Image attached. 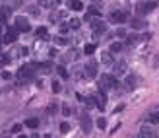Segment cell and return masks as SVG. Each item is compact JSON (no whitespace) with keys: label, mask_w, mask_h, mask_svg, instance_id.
<instances>
[{"label":"cell","mask_w":159,"mask_h":138,"mask_svg":"<svg viewBox=\"0 0 159 138\" xmlns=\"http://www.w3.org/2000/svg\"><path fill=\"white\" fill-rule=\"evenodd\" d=\"M101 16V14H99V10L97 8H88V14H85V20H88V21H91V20H97Z\"/></svg>","instance_id":"d6986e66"},{"label":"cell","mask_w":159,"mask_h":138,"mask_svg":"<svg viewBox=\"0 0 159 138\" xmlns=\"http://www.w3.org/2000/svg\"><path fill=\"white\" fill-rule=\"evenodd\" d=\"M62 14H64V12H53V14L49 16V21H50V24H56V21H60V20H62Z\"/></svg>","instance_id":"cb8c5ba5"},{"label":"cell","mask_w":159,"mask_h":138,"mask_svg":"<svg viewBox=\"0 0 159 138\" xmlns=\"http://www.w3.org/2000/svg\"><path fill=\"white\" fill-rule=\"evenodd\" d=\"M97 127H99L101 130H105V128H107V121H105V117H99V119H97Z\"/></svg>","instance_id":"836d02e7"},{"label":"cell","mask_w":159,"mask_h":138,"mask_svg":"<svg viewBox=\"0 0 159 138\" xmlns=\"http://www.w3.org/2000/svg\"><path fill=\"white\" fill-rule=\"evenodd\" d=\"M4 24H6V14L0 12V25H4Z\"/></svg>","instance_id":"7bdbcfd3"},{"label":"cell","mask_w":159,"mask_h":138,"mask_svg":"<svg viewBox=\"0 0 159 138\" xmlns=\"http://www.w3.org/2000/svg\"><path fill=\"white\" fill-rule=\"evenodd\" d=\"M122 49H124V47H122V43H120V41H114V43H111V53H120Z\"/></svg>","instance_id":"83f0119b"},{"label":"cell","mask_w":159,"mask_h":138,"mask_svg":"<svg viewBox=\"0 0 159 138\" xmlns=\"http://www.w3.org/2000/svg\"><path fill=\"white\" fill-rule=\"evenodd\" d=\"M113 72H114L113 76H126V74H128V64H126V60L114 62V64H113Z\"/></svg>","instance_id":"ba28073f"},{"label":"cell","mask_w":159,"mask_h":138,"mask_svg":"<svg viewBox=\"0 0 159 138\" xmlns=\"http://www.w3.org/2000/svg\"><path fill=\"white\" fill-rule=\"evenodd\" d=\"M89 27H91V31L95 33V35H105V33H107V24H105L101 18L91 20V21H89Z\"/></svg>","instance_id":"3957f363"},{"label":"cell","mask_w":159,"mask_h":138,"mask_svg":"<svg viewBox=\"0 0 159 138\" xmlns=\"http://www.w3.org/2000/svg\"><path fill=\"white\" fill-rule=\"evenodd\" d=\"M54 70H56V74H58L62 80H68V78H70V72L66 70V66H62V64H58V66H54Z\"/></svg>","instance_id":"e0dca14e"},{"label":"cell","mask_w":159,"mask_h":138,"mask_svg":"<svg viewBox=\"0 0 159 138\" xmlns=\"http://www.w3.org/2000/svg\"><path fill=\"white\" fill-rule=\"evenodd\" d=\"M37 6L39 8H53L54 0H37Z\"/></svg>","instance_id":"d4e9b609"},{"label":"cell","mask_w":159,"mask_h":138,"mask_svg":"<svg viewBox=\"0 0 159 138\" xmlns=\"http://www.w3.org/2000/svg\"><path fill=\"white\" fill-rule=\"evenodd\" d=\"M62 90V86H60V82H58V80H53V91L54 93H58Z\"/></svg>","instance_id":"d590c367"},{"label":"cell","mask_w":159,"mask_h":138,"mask_svg":"<svg viewBox=\"0 0 159 138\" xmlns=\"http://www.w3.org/2000/svg\"><path fill=\"white\" fill-rule=\"evenodd\" d=\"M54 41H56V43H60V45H68V39H66V37H56Z\"/></svg>","instance_id":"60d3db41"},{"label":"cell","mask_w":159,"mask_h":138,"mask_svg":"<svg viewBox=\"0 0 159 138\" xmlns=\"http://www.w3.org/2000/svg\"><path fill=\"white\" fill-rule=\"evenodd\" d=\"M35 70H37V64H25V66H21L18 70V78L21 80V82H24V80H29Z\"/></svg>","instance_id":"277c9868"},{"label":"cell","mask_w":159,"mask_h":138,"mask_svg":"<svg viewBox=\"0 0 159 138\" xmlns=\"http://www.w3.org/2000/svg\"><path fill=\"white\" fill-rule=\"evenodd\" d=\"M18 37H19V33H18L16 29H8L2 41L6 43V45H12V43H16V41H18Z\"/></svg>","instance_id":"7c38bea8"},{"label":"cell","mask_w":159,"mask_h":138,"mask_svg":"<svg viewBox=\"0 0 159 138\" xmlns=\"http://www.w3.org/2000/svg\"><path fill=\"white\" fill-rule=\"evenodd\" d=\"M109 90H120V84H118L117 76L103 74V76H101V80H99V91L105 93V91H109Z\"/></svg>","instance_id":"6da1fadb"},{"label":"cell","mask_w":159,"mask_h":138,"mask_svg":"<svg viewBox=\"0 0 159 138\" xmlns=\"http://www.w3.org/2000/svg\"><path fill=\"white\" fill-rule=\"evenodd\" d=\"M91 117H89V113L88 111H82L80 113V125H82V130L84 132H91V128H93V125H91Z\"/></svg>","instance_id":"8992f818"},{"label":"cell","mask_w":159,"mask_h":138,"mask_svg":"<svg viewBox=\"0 0 159 138\" xmlns=\"http://www.w3.org/2000/svg\"><path fill=\"white\" fill-rule=\"evenodd\" d=\"M97 107V101H95V96H89V97H85V109H95Z\"/></svg>","instance_id":"7402d4cb"},{"label":"cell","mask_w":159,"mask_h":138,"mask_svg":"<svg viewBox=\"0 0 159 138\" xmlns=\"http://www.w3.org/2000/svg\"><path fill=\"white\" fill-rule=\"evenodd\" d=\"M37 70L41 72V74H50V72L54 70V66H53L50 60H45V62H37Z\"/></svg>","instance_id":"4fadbf2b"},{"label":"cell","mask_w":159,"mask_h":138,"mask_svg":"<svg viewBox=\"0 0 159 138\" xmlns=\"http://www.w3.org/2000/svg\"><path fill=\"white\" fill-rule=\"evenodd\" d=\"M29 138H41V136H39V134H33V136H29Z\"/></svg>","instance_id":"7dc6e473"},{"label":"cell","mask_w":159,"mask_h":138,"mask_svg":"<svg viewBox=\"0 0 159 138\" xmlns=\"http://www.w3.org/2000/svg\"><path fill=\"white\" fill-rule=\"evenodd\" d=\"M14 29H16L18 33H27V31H31V24H29V20L24 18V16H18L16 21H14Z\"/></svg>","instance_id":"7a4b0ae2"},{"label":"cell","mask_w":159,"mask_h":138,"mask_svg":"<svg viewBox=\"0 0 159 138\" xmlns=\"http://www.w3.org/2000/svg\"><path fill=\"white\" fill-rule=\"evenodd\" d=\"M37 37H39V39H49L47 27H37Z\"/></svg>","instance_id":"f1b7e54d"},{"label":"cell","mask_w":159,"mask_h":138,"mask_svg":"<svg viewBox=\"0 0 159 138\" xmlns=\"http://www.w3.org/2000/svg\"><path fill=\"white\" fill-rule=\"evenodd\" d=\"M155 66H159V55L155 56Z\"/></svg>","instance_id":"f6af8a7d"},{"label":"cell","mask_w":159,"mask_h":138,"mask_svg":"<svg viewBox=\"0 0 159 138\" xmlns=\"http://www.w3.org/2000/svg\"><path fill=\"white\" fill-rule=\"evenodd\" d=\"M148 122L149 125H159V111H153L148 115Z\"/></svg>","instance_id":"603a6c76"},{"label":"cell","mask_w":159,"mask_h":138,"mask_svg":"<svg viewBox=\"0 0 159 138\" xmlns=\"http://www.w3.org/2000/svg\"><path fill=\"white\" fill-rule=\"evenodd\" d=\"M138 138H153V130H151L149 127H142Z\"/></svg>","instance_id":"ffe728a7"},{"label":"cell","mask_w":159,"mask_h":138,"mask_svg":"<svg viewBox=\"0 0 159 138\" xmlns=\"http://www.w3.org/2000/svg\"><path fill=\"white\" fill-rule=\"evenodd\" d=\"M117 37H128L126 29H117Z\"/></svg>","instance_id":"b9f144b4"},{"label":"cell","mask_w":159,"mask_h":138,"mask_svg":"<svg viewBox=\"0 0 159 138\" xmlns=\"http://www.w3.org/2000/svg\"><path fill=\"white\" fill-rule=\"evenodd\" d=\"M25 10L29 12L31 16H35V18H37V16H41V8H39V6H27Z\"/></svg>","instance_id":"4316f807"},{"label":"cell","mask_w":159,"mask_h":138,"mask_svg":"<svg viewBox=\"0 0 159 138\" xmlns=\"http://www.w3.org/2000/svg\"><path fill=\"white\" fill-rule=\"evenodd\" d=\"M60 107H62L60 111H62V115H64V117H70V115H72V107H70L68 103H62Z\"/></svg>","instance_id":"f546056e"},{"label":"cell","mask_w":159,"mask_h":138,"mask_svg":"<svg viewBox=\"0 0 159 138\" xmlns=\"http://www.w3.org/2000/svg\"><path fill=\"white\" fill-rule=\"evenodd\" d=\"M68 130H70V122H66V121L60 122V132H62V134H66Z\"/></svg>","instance_id":"e575fe53"},{"label":"cell","mask_w":159,"mask_h":138,"mask_svg":"<svg viewBox=\"0 0 159 138\" xmlns=\"http://www.w3.org/2000/svg\"><path fill=\"white\" fill-rule=\"evenodd\" d=\"M95 49H97V47L93 45V43H88V45L84 47V53H85V55H93V53H95Z\"/></svg>","instance_id":"4dcf8cb0"},{"label":"cell","mask_w":159,"mask_h":138,"mask_svg":"<svg viewBox=\"0 0 159 138\" xmlns=\"http://www.w3.org/2000/svg\"><path fill=\"white\" fill-rule=\"evenodd\" d=\"M109 21L111 24H124V21H128V16H126V12H122V10H113L109 14Z\"/></svg>","instance_id":"5b68a950"},{"label":"cell","mask_w":159,"mask_h":138,"mask_svg":"<svg viewBox=\"0 0 159 138\" xmlns=\"http://www.w3.org/2000/svg\"><path fill=\"white\" fill-rule=\"evenodd\" d=\"M21 128H24V125H21V122H18V125H14V127H12V132H19Z\"/></svg>","instance_id":"ab89813d"},{"label":"cell","mask_w":159,"mask_h":138,"mask_svg":"<svg viewBox=\"0 0 159 138\" xmlns=\"http://www.w3.org/2000/svg\"><path fill=\"white\" fill-rule=\"evenodd\" d=\"M97 70H99L97 60H88V62H85V66H84V74L88 76V78H95L97 76Z\"/></svg>","instance_id":"52a82bcc"},{"label":"cell","mask_w":159,"mask_h":138,"mask_svg":"<svg viewBox=\"0 0 159 138\" xmlns=\"http://www.w3.org/2000/svg\"><path fill=\"white\" fill-rule=\"evenodd\" d=\"M68 8L74 10V12H82L84 4H82V0H68Z\"/></svg>","instance_id":"2e32d148"},{"label":"cell","mask_w":159,"mask_h":138,"mask_svg":"<svg viewBox=\"0 0 159 138\" xmlns=\"http://www.w3.org/2000/svg\"><path fill=\"white\" fill-rule=\"evenodd\" d=\"M130 27H132L134 31H140V29H146L148 27V21L144 20V18H130Z\"/></svg>","instance_id":"30bf717a"},{"label":"cell","mask_w":159,"mask_h":138,"mask_svg":"<svg viewBox=\"0 0 159 138\" xmlns=\"http://www.w3.org/2000/svg\"><path fill=\"white\" fill-rule=\"evenodd\" d=\"M95 101H97V109H101V111H103V109H105V103H107V96L99 91V96H95Z\"/></svg>","instance_id":"ac0fdd59"},{"label":"cell","mask_w":159,"mask_h":138,"mask_svg":"<svg viewBox=\"0 0 159 138\" xmlns=\"http://www.w3.org/2000/svg\"><path fill=\"white\" fill-rule=\"evenodd\" d=\"M80 24H82V21H80L78 18H72L68 25H70V29H78V27H80Z\"/></svg>","instance_id":"d6a6232c"},{"label":"cell","mask_w":159,"mask_h":138,"mask_svg":"<svg viewBox=\"0 0 159 138\" xmlns=\"http://www.w3.org/2000/svg\"><path fill=\"white\" fill-rule=\"evenodd\" d=\"M136 86H138V78H136V74H126V82H124V88L128 91H132Z\"/></svg>","instance_id":"5bb4252c"},{"label":"cell","mask_w":159,"mask_h":138,"mask_svg":"<svg viewBox=\"0 0 159 138\" xmlns=\"http://www.w3.org/2000/svg\"><path fill=\"white\" fill-rule=\"evenodd\" d=\"M2 78H4V80H10L12 74H10V72H2Z\"/></svg>","instance_id":"ee69618b"},{"label":"cell","mask_w":159,"mask_h":138,"mask_svg":"<svg viewBox=\"0 0 159 138\" xmlns=\"http://www.w3.org/2000/svg\"><path fill=\"white\" fill-rule=\"evenodd\" d=\"M21 6H24V2H21V0H14V2H10V4H6V6H4L2 12H4V14H12L16 8H21Z\"/></svg>","instance_id":"9a60e30c"},{"label":"cell","mask_w":159,"mask_h":138,"mask_svg":"<svg viewBox=\"0 0 159 138\" xmlns=\"http://www.w3.org/2000/svg\"><path fill=\"white\" fill-rule=\"evenodd\" d=\"M45 138H49V136H45Z\"/></svg>","instance_id":"c3c4849f"},{"label":"cell","mask_w":159,"mask_h":138,"mask_svg":"<svg viewBox=\"0 0 159 138\" xmlns=\"http://www.w3.org/2000/svg\"><path fill=\"white\" fill-rule=\"evenodd\" d=\"M18 138H29V136H25V134H18Z\"/></svg>","instance_id":"bcb514c9"},{"label":"cell","mask_w":159,"mask_h":138,"mask_svg":"<svg viewBox=\"0 0 159 138\" xmlns=\"http://www.w3.org/2000/svg\"><path fill=\"white\" fill-rule=\"evenodd\" d=\"M153 8H155V2H138L136 4V12H138L140 16H146V14H149Z\"/></svg>","instance_id":"9c48e42d"},{"label":"cell","mask_w":159,"mask_h":138,"mask_svg":"<svg viewBox=\"0 0 159 138\" xmlns=\"http://www.w3.org/2000/svg\"><path fill=\"white\" fill-rule=\"evenodd\" d=\"M101 60H103V64H107V66H113V56H111V53H103V56H101Z\"/></svg>","instance_id":"484cf974"},{"label":"cell","mask_w":159,"mask_h":138,"mask_svg":"<svg viewBox=\"0 0 159 138\" xmlns=\"http://www.w3.org/2000/svg\"><path fill=\"white\" fill-rule=\"evenodd\" d=\"M18 53H19L21 56H27V55H29V49H27V47H19V49H18Z\"/></svg>","instance_id":"74e56055"},{"label":"cell","mask_w":159,"mask_h":138,"mask_svg":"<svg viewBox=\"0 0 159 138\" xmlns=\"http://www.w3.org/2000/svg\"><path fill=\"white\" fill-rule=\"evenodd\" d=\"M47 113H49V115H54V113H56V103H50L49 109H47Z\"/></svg>","instance_id":"f35d334b"},{"label":"cell","mask_w":159,"mask_h":138,"mask_svg":"<svg viewBox=\"0 0 159 138\" xmlns=\"http://www.w3.org/2000/svg\"><path fill=\"white\" fill-rule=\"evenodd\" d=\"M58 33H60V35H68V33H70V25H68V24H60V25H58Z\"/></svg>","instance_id":"1f68e13d"},{"label":"cell","mask_w":159,"mask_h":138,"mask_svg":"<svg viewBox=\"0 0 159 138\" xmlns=\"http://www.w3.org/2000/svg\"><path fill=\"white\" fill-rule=\"evenodd\" d=\"M144 39H149V33H142V35H138V33H130L128 37H126V45H138V43L144 41Z\"/></svg>","instance_id":"8fae6325"},{"label":"cell","mask_w":159,"mask_h":138,"mask_svg":"<svg viewBox=\"0 0 159 138\" xmlns=\"http://www.w3.org/2000/svg\"><path fill=\"white\" fill-rule=\"evenodd\" d=\"M10 62V56L8 55H0V66H6Z\"/></svg>","instance_id":"8d00e7d4"},{"label":"cell","mask_w":159,"mask_h":138,"mask_svg":"<svg viewBox=\"0 0 159 138\" xmlns=\"http://www.w3.org/2000/svg\"><path fill=\"white\" fill-rule=\"evenodd\" d=\"M39 122H41V121H39L37 117H29V119H25V127H27V128H37Z\"/></svg>","instance_id":"44dd1931"}]
</instances>
